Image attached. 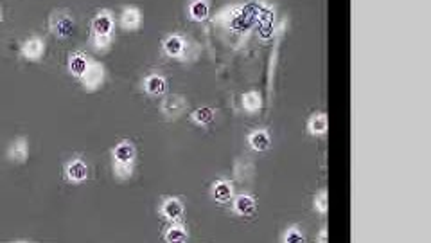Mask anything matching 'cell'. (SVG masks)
Returning <instances> with one entry per match:
<instances>
[{
	"instance_id": "obj_1",
	"label": "cell",
	"mask_w": 431,
	"mask_h": 243,
	"mask_svg": "<svg viewBox=\"0 0 431 243\" xmlns=\"http://www.w3.org/2000/svg\"><path fill=\"white\" fill-rule=\"evenodd\" d=\"M92 29L96 36H110V33H112L113 29V20L108 11H102V13H99V15L94 18Z\"/></svg>"
},
{
	"instance_id": "obj_2",
	"label": "cell",
	"mask_w": 431,
	"mask_h": 243,
	"mask_svg": "<svg viewBox=\"0 0 431 243\" xmlns=\"http://www.w3.org/2000/svg\"><path fill=\"white\" fill-rule=\"evenodd\" d=\"M113 159L119 164H131L133 159H135V148H133V144L131 142H121L113 150Z\"/></svg>"
},
{
	"instance_id": "obj_3",
	"label": "cell",
	"mask_w": 431,
	"mask_h": 243,
	"mask_svg": "<svg viewBox=\"0 0 431 243\" xmlns=\"http://www.w3.org/2000/svg\"><path fill=\"white\" fill-rule=\"evenodd\" d=\"M52 31L58 36H61V38H67V36H70L74 33V20L65 15L56 16L52 20Z\"/></svg>"
},
{
	"instance_id": "obj_4",
	"label": "cell",
	"mask_w": 431,
	"mask_h": 243,
	"mask_svg": "<svg viewBox=\"0 0 431 243\" xmlns=\"http://www.w3.org/2000/svg\"><path fill=\"white\" fill-rule=\"evenodd\" d=\"M88 60L85 54L81 53H76V54H70V60H68V68H70V72L76 76V78H83L85 72H87L88 68Z\"/></svg>"
},
{
	"instance_id": "obj_5",
	"label": "cell",
	"mask_w": 431,
	"mask_h": 243,
	"mask_svg": "<svg viewBox=\"0 0 431 243\" xmlns=\"http://www.w3.org/2000/svg\"><path fill=\"white\" fill-rule=\"evenodd\" d=\"M22 54L27 60H38L44 54V42L40 38H31L22 45Z\"/></svg>"
},
{
	"instance_id": "obj_6",
	"label": "cell",
	"mask_w": 431,
	"mask_h": 243,
	"mask_svg": "<svg viewBox=\"0 0 431 243\" xmlns=\"http://www.w3.org/2000/svg\"><path fill=\"white\" fill-rule=\"evenodd\" d=\"M67 177L72 182H83V180L88 177V168L85 162L81 161H72L68 162L67 166Z\"/></svg>"
},
{
	"instance_id": "obj_7",
	"label": "cell",
	"mask_w": 431,
	"mask_h": 243,
	"mask_svg": "<svg viewBox=\"0 0 431 243\" xmlns=\"http://www.w3.org/2000/svg\"><path fill=\"white\" fill-rule=\"evenodd\" d=\"M184 108H185V101L182 96L165 97L164 105H162V110H164V114H167V116H178V114L184 112Z\"/></svg>"
},
{
	"instance_id": "obj_8",
	"label": "cell",
	"mask_w": 431,
	"mask_h": 243,
	"mask_svg": "<svg viewBox=\"0 0 431 243\" xmlns=\"http://www.w3.org/2000/svg\"><path fill=\"white\" fill-rule=\"evenodd\" d=\"M83 79H85V87L96 88L97 85L102 81V67L97 63H90L87 68V72H85V76H83Z\"/></svg>"
},
{
	"instance_id": "obj_9",
	"label": "cell",
	"mask_w": 431,
	"mask_h": 243,
	"mask_svg": "<svg viewBox=\"0 0 431 243\" xmlns=\"http://www.w3.org/2000/svg\"><path fill=\"white\" fill-rule=\"evenodd\" d=\"M162 213L167 220H178L182 214H184V205L180 204V200L176 198H169L165 200L164 205H162Z\"/></svg>"
},
{
	"instance_id": "obj_10",
	"label": "cell",
	"mask_w": 431,
	"mask_h": 243,
	"mask_svg": "<svg viewBox=\"0 0 431 243\" xmlns=\"http://www.w3.org/2000/svg\"><path fill=\"white\" fill-rule=\"evenodd\" d=\"M27 151H29L27 141L25 139H16L9 148V157L16 162H24L27 159Z\"/></svg>"
},
{
	"instance_id": "obj_11",
	"label": "cell",
	"mask_w": 431,
	"mask_h": 243,
	"mask_svg": "<svg viewBox=\"0 0 431 243\" xmlns=\"http://www.w3.org/2000/svg\"><path fill=\"white\" fill-rule=\"evenodd\" d=\"M121 24L124 25L126 29H135V27H139V24H141V11L135 9V7L126 9L122 13Z\"/></svg>"
},
{
	"instance_id": "obj_12",
	"label": "cell",
	"mask_w": 431,
	"mask_h": 243,
	"mask_svg": "<svg viewBox=\"0 0 431 243\" xmlns=\"http://www.w3.org/2000/svg\"><path fill=\"white\" fill-rule=\"evenodd\" d=\"M164 51L169 54V56H180L182 51H184V40L180 38V36H176V34H173V36H169V38H165Z\"/></svg>"
},
{
	"instance_id": "obj_13",
	"label": "cell",
	"mask_w": 431,
	"mask_h": 243,
	"mask_svg": "<svg viewBox=\"0 0 431 243\" xmlns=\"http://www.w3.org/2000/svg\"><path fill=\"white\" fill-rule=\"evenodd\" d=\"M165 88H167V83H165V79L162 76H149V78L145 79V90L149 94L158 96V94L165 92Z\"/></svg>"
},
{
	"instance_id": "obj_14",
	"label": "cell",
	"mask_w": 431,
	"mask_h": 243,
	"mask_svg": "<svg viewBox=\"0 0 431 243\" xmlns=\"http://www.w3.org/2000/svg\"><path fill=\"white\" fill-rule=\"evenodd\" d=\"M187 231H185L182 225H173V227L167 229L165 233V240L167 242H187Z\"/></svg>"
},
{
	"instance_id": "obj_15",
	"label": "cell",
	"mask_w": 431,
	"mask_h": 243,
	"mask_svg": "<svg viewBox=\"0 0 431 243\" xmlns=\"http://www.w3.org/2000/svg\"><path fill=\"white\" fill-rule=\"evenodd\" d=\"M250 144H252L253 150L257 151H264L270 146V139L264 131H255L252 137H250Z\"/></svg>"
},
{
	"instance_id": "obj_16",
	"label": "cell",
	"mask_w": 431,
	"mask_h": 243,
	"mask_svg": "<svg viewBox=\"0 0 431 243\" xmlns=\"http://www.w3.org/2000/svg\"><path fill=\"white\" fill-rule=\"evenodd\" d=\"M236 209L241 214H250L255 211V202H253L252 196H239L236 200Z\"/></svg>"
},
{
	"instance_id": "obj_17",
	"label": "cell",
	"mask_w": 431,
	"mask_h": 243,
	"mask_svg": "<svg viewBox=\"0 0 431 243\" xmlns=\"http://www.w3.org/2000/svg\"><path fill=\"white\" fill-rule=\"evenodd\" d=\"M191 15H192L194 20H205L208 15V5L203 0H196L191 4Z\"/></svg>"
},
{
	"instance_id": "obj_18",
	"label": "cell",
	"mask_w": 431,
	"mask_h": 243,
	"mask_svg": "<svg viewBox=\"0 0 431 243\" xmlns=\"http://www.w3.org/2000/svg\"><path fill=\"white\" fill-rule=\"evenodd\" d=\"M214 196L219 200V202H227L230 196H232V187L227 184V182H219V184L214 185Z\"/></svg>"
},
{
	"instance_id": "obj_19",
	"label": "cell",
	"mask_w": 431,
	"mask_h": 243,
	"mask_svg": "<svg viewBox=\"0 0 431 243\" xmlns=\"http://www.w3.org/2000/svg\"><path fill=\"white\" fill-rule=\"evenodd\" d=\"M325 128H327V119H325L324 114L313 116V119L309 121V130L313 131V133H324Z\"/></svg>"
},
{
	"instance_id": "obj_20",
	"label": "cell",
	"mask_w": 431,
	"mask_h": 243,
	"mask_svg": "<svg viewBox=\"0 0 431 243\" xmlns=\"http://www.w3.org/2000/svg\"><path fill=\"white\" fill-rule=\"evenodd\" d=\"M212 117H214V112L210 110V108H198V110H194V114H192V119L198 122V124L210 122L212 121Z\"/></svg>"
},
{
	"instance_id": "obj_21",
	"label": "cell",
	"mask_w": 431,
	"mask_h": 243,
	"mask_svg": "<svg viewBox=\"0 0 431 243\" xmlns=\"http://www.w3.org/2000/svg\"><path fill=\"white\" fill-rule=\"evenodd\" d=\"M244 107L248 110H257V108L261 107V96L255 92H250L244 96Z\"/></svg>"
},
{
	"instance_id": "obj_22",
	"label": "cell",
	"mask_w": 431,
	"mask_h": 243,
	"mask_svg": "<svg viewBox=\"0 0 431 243\" xmlns=\"http://www.w3.org/2000/svg\"><path fill=\"white\" fill-rule=\"evenodd\" d=\"M284 240H286V242L300 243V242H304V236H302V233L298 231V229H289V231H287V234L284 236Z\"/></svg>"
},
{
	"instance_id": "obj_23",
	"label": "cell",
	"mask_w": 431,
	"mask_h": 243,
	"mask_svg": "<svg viewBox=\"0 0 431 243\" xmlns=\"http://www.w3.org/2000/svg\"><path fill=\"white\" fill-rule=\"evenodd\" d=\"M117 173H119V177L131 175V164H119L117 162Z\"/></svg>"
},
{
	"instance_id": "obj_24",
	"label": "cell",
	"mask_w": 431,
	"mask_h": 243,
	"mask_svg": "<svg viewBox=\"0 0 431 243\" xmlns=\"http://www.w3.org/2000/svg\"><path fill=\"white\" fill-rule=\"evenodd\" d=\"M316 207H318L320 211H325V209H327V194H325V193L318 198V202H316Z\"/></svg>"
},
{
	"instance_id": "obj_25",
	"label": "cell",
	"mask_w": 431,
	"mask_h": 243,
	"mask_svg": "<svg viewBox=\"0 0 431 243\" xmlns=\"http://www.w3.org/2000/svg\"><path fill=\"white\" fill-rule=\"evenodd\" d=\"M0 18H2V15H0Z\"/></svg>"
}]
</instances>
